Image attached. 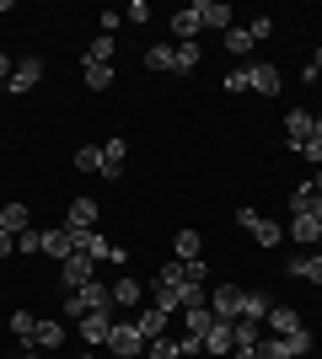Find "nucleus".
<instances>
[{
  "instance_id": "nucleus-1",
  "label": "nucleus",
  "mask_w": 322,
  "mask_h": 359,
  "mask_svg": "<svg viewBox=\"0 0 322 359\" xmlns=\"http://www.w3.org/2000/svg\"><path fill=\"white\" fill-rule=\"evenodd\" d=\"M86 311H113V285H102V279H92L86 290H76V295H65V316H86Z\"/></svg>"
},
{
  "instance_id": "nucleus-2",
  "label": "nucleus",
  "mask_w": 322,
  "mask_h": 359,
  "mask_svg": "<svg viewBox=\"0 0 322 359\" xmlns=\"http://www.w3.org/2000/svg\"><path fill=\"white\" fill-rule=\"evenodd\" d=\"M92 279H97V263H92L86 252H70V257L60 263V290H65V295H76V290H86Z\"/></svg>"
},
{
  "instance_id": "nucleus-3",
  "label": "nucleus",
  "mask_w": 322,
  "mask_h": 359,
  "mask_svg": "<svg viewBox=\"0 0 322 359\" xmlns=\"http://www.w3.org/2000/svg\"><path fill=\"white\" fill-rule=\"evenodd\" d=\"M236 225H242V231H253V241H258V247H279V241H285V225H274V220H263L258 210H236Z\"/></svg>"
},
{
  "instance_id": "nucleus-4",
  "label": "nucleus",
  "mask_w": 322,
  "mask_h": 359,
  "mask_svg": "<svg viewBox=\"0 0 322 359\" xmlns=\"http://www.w3.org/2000/svg\"><path fill=\"white\" fill-rule=\"evenodd\" d=\"M231 348H236V322L215 316V322H210V332H204V359H226Z\"/></svg>"
},
{
  "instance_id": "nucleus-5",
  "label": "nucleus",
  "mask_w": 322,
  "mask_h": 359,
  "mask_svg": "<svg viewBox=\"0 0 322 359\" xmlns=\"http://www.w3.org/2000/svg\"><path fill=\"white\" fill-rule=\"evenodd\" d=\"M107 348L119 359H140L145 354V338L135 332V322H113V332H107Z\"/></svg>"
},
{
  "instance_id": "nucleus-6",
  "label": "nucleus",
  "mask_w": 322,
  "mask_h": 359,
  "mask_svg": "<svg viewBox=\"0 0 322 359\" xmlns=\"http://www.w3.org/2000/svg\"><path fill=\"white\" fill-rule=\"evenodd\" d=\"M167 27H172V38H177V43H199V32H204L199 6H177V11L167 16Z\"/></svg>"
},
{
  "instance_id": "nucleus-7",
  "label": "nucleus",
  "mask_w": 322,
  "mask_h": 359,
  "mask_svg": "<svg viewBox=\"0 0 322 359\" xmlns=\"http://www.w3.org/2000/svg\"><path fill=\"white\" fill-rule=\"evenodd\" d=\"M279 86H285V75H279V65H247V91H258V97H279Z\"/></svg>"
},
{
  "instance_id": "nucleus-8",
  "label": "nucleus",
  "mask_w": 322,
  "mask_h": 359,
  "mask_svg": "<svg viewBox=\"0 0 322 359\" xmlns=\"http://www.w3.org/2000/svg\"><path fill=\"white\" fill-rule=\"evenodd\" d=\"M242 295H247L242 285H215L210 290V311L226 316V322H236V316H242Z\"/></svg>"
},
{
  "instance_id": "nucleus-9",
  "label": "nucleus",
  "mask_w": 322,
  "mask_h": 359,
  "mask_svg": "<svg viewBox=\"0 0 322 359\" xmlns=\"http://www.w3.org/2000/svg\"><path fill=\"white\" fill-rule=\"evenodd\" d=\"M76 327H81V344L97 348V344H107V332H113V311H86Z\"/></svg>"
},
{
  "instance_id": "nucleus-10",
  "label": "nucleus",
  "mask_w": 322,
  "mask_h": 359,
  "mask_svg": "<svg viewBox=\"0 0 322 359\" xmlns=\"http://www.w3.org/2000/svg\"><path fill=\"white\" fill-rule=\"evenodd\" d=\"M145 295H151V306H156V311H167V316H177V311H183V290H177V285H167V279H151V285H145Z\"/></svg>"
},
{
  "instance_id": "nucleus-11",
  "label": "nucleus",
  "mask_w": 322,
  "mask_h": 359,
  "mask_svg": "<svg viewBox=\"0 0 322 359\" xmlns=\"http://www.w3.org/2000/svg\"><path fill=\"white\" fill-rule=\"evenodd\" d=\"M65 231H97V198H70Z\"/></svg>"
},
{
  "instance_id": "nucleus-12",
  "label": "nucleus",
  "mask_w": 322,
  "mask_h": 359,
  "mask_svg": "<svg viewBox=\"0 0 322 359\" xmlns=\"http://www.w3.org/2000/svg\"><path fill=\"white\" fill-rule=\"evenodd\" d=\"M140 300H145V285L129 279V273H119V285H113V306H119V311H140Z\"/></svg>"
},
{
  "instance_id": "nucleus-13",
  "label": "nucleus",
  "mask_w": 322,
  "mask_h": 359,
  "mask_svg": "<svg viewBox=\"0 0 322 359\" xmlns=\"http://www.w3.org/2000/svg\"><path fill=\"white\" fill-rule=\"evenodd\" d=\"M194 6H199V22H204V27H215V32L236 27V22H231V6H226V0H194Z\"/></svg>"
},
{
  "instance_id": "nucleus-14",
  "label": "nucleus",
  "mask_w": 322,
  "mask_h": 359,
  "mask_svg": "<svg viewBox=\"0 0 322 359\" xmlns=\"http://www.w3.org/2000/svg\"><path fill=\"white\" fill-rule=\"evenodd\" d=\"M43 81V60H16V70H11V86L6 91H32Z\"/></svg>"
},
{
  "instance_id": "nucleus-15",
  "label": "nucleus",
  "mask_w": 322,
  "mask_h": 359,
  "mask_svg": "<svg viewBox=\"0 0 322 359\" xmlns=\"http://www.w3.org/2000/svg\"><path fill=\"white\" fill-rule=\"evenodd\" d=\"M263 322H269V332H274V338H285V332H295V327H307V322H301V311H290V306H269V316H263Z\"/></svg>"
},
{
  "instance_id": "nucleus-16",
  "label": "nucleus",
  "mask_w": 322,
  "mask_h": 359,
  "mask_svg": "<svg viewBox=\"0 0 322 359\" xmlns=\"http://www.w3.org/2000/svg\"><path fill=\"white\" fill-rule=\"evenodd\" d=\"M60 344H65V322L38 316V327H32V348H60Z\"/></svg>"
},
{
  "instance_id": "nucleus-17",
  "label": "nucleus",
  "mask_w": 322,
  "mask_h": 359,
  "mask_svg": "<svg viewBox=\"0 0 322 359\" xmlns=\"http://www.w3.org/2000/svg\"><path fill=\"white\" fill-rule=\"evenodd\" d=\"M0 231H11V236L32 231V210L27 204H0Z\"/></svg>"
},
{
  "instance_id": "nucleus-18",
  "label": "nucleus",
  "mask_w": 322,
  "mask_h": 359,
  "mask_svg": "<svg viewBox=\"0 0 322 359\" xmlns=\"http://www.w3.org/2000/svg\"><path fill=\"white\" fill-rule=\"evenodd\" d=\"M285 140H290V150H295V145H307V140H311V113L290 107V113H285Z\"/></svg>"
},
{
  "instance_id": "nucleus-19",
  "label": "nucleus",
  "mask_w": 322,
  "mask_h": 359,
  "mask_svg": "<svg viewBox=\"0 0 322 359\" xmlns=\"http://www.w3.org/2000/svg\"><path fill=\"white\" fill-rule=\"evenodd\" d=\"M161 327H167V311H156V306H145V311H135V332L151 344V338H161Z\"/></svg>"
},
{
  "instance_id": "nucleus-20",
  "label": "nucleus",
  "mask_w": 322,
  "mask_h": 359,
  "mask_svg": "<svg viewBox=\"0 0 322 359\" xmlns=\"http://www.w3.org/2000/svg\"><path fill=\"white\" fill-rule=\"evenodd\" d=\"M199 60H204V48H199V43H172V75L199 70Z\"/></svg>"
},
{
  "instance_id": "nucleus-21",
  "label": "nucleus",
  "mask_w": 322,
  "mask_h": 359,
  "mask_svg": "<svg viewBox=\"0 0 322 359\" xmlns=\"http://www.w3.org/2000/svg\"><path fill=\"white\" fill-rule=\"evenodd\" d=\"M76 252V241H70V231H43V257H54V263H65V257Z\"/></svg>"
},
{
  "instance_id": "nucleus-22",
  "label": "nucleus",
  "mask_w": 322,
  "mask_h": 359,
  "mask_svg": "<svg viewBox=\"0 0 322 359\" xmlns=\"http://www.w3.org/2000/svg\"><path fill=\"white\" fill-rule=\"evenodd\" d=\"M295 279H307V285H322V252H307V257H290V269Z\"/></svg>"
},
{
  "instance_id": "nucleus-23",
  "label": "nucleus",
  "mask_w": 322,
  "mask_h": 359,
  "mask_svg": "<svg viewBox=\"0 0 322 359\" xmlns=\"http://www.w3.org/2000/svg\"><path fill=\"white\" fill-rule=\"evenodd\" d=\"M123 161H129V145H123V140H107L102 145V177H119Z\"/></svg>"
},
{
  "instance_id": "nucleus-24",
  "label": "nucleus",
  "mask_w": 322,
  "mask_h": 359,
  "mask_svg": "<svg viewBox=\"0 0 322 359\" xmlns=\"http://www.w3.org/2000/svg\"><path fill=\"white\" fill-rule=\"evenodd\" d=\"M172 252L183 257V263H194V257H204V236L199 231H177V236H172Z\"/></svg>"
},
{
  "instance_id": "nucleus-25",
  "label": "nucleus",
  "mask_w": 322,
  "mask_h": 359,
  "mask_svg": "<svg viewBox=\"0 0 322 359\" xmlns=\"http://www.w3.org/2000/svg\"><path fill=\"white\" fill-rule=\"evenodd\" d=\"M269 306H274V300L263 295V290H247V295H242V316H236V322H263Z\"/></svg>"
},
{
  "instance_id": "nucleus-26",
  "label": "nucleus",
  "mask_w": 322,
  "mask_h": 359,
  "mask_svg": "<svg viewBox=\"0 0 322 359\" xmlns=\"http://www.w3.org/2000/svg\"><path fill=\"white\" fill-rule=\"evenodd\" d=\"M113 54H119V38H107V32H97L86 43V65H113Z\"/></svg>"
},
{
  "instance_id": "nucleus-27",
  "label": "nucleus",
  "mask_w": 322,
  "mask_h": 359,
  "mask_svg": "<svg viewBox=\"0 0 322 359\" xmlns=\"http://www.w3.org/2000/svg\"><path fill=\"white\" fill-rule=\"evenodd\" d=\"M317 236H322V225L311 220L307 210H301V215L290 220V241H301V247H317Z\"/></svg>"
},
{
  "instance_id": "nucleus-28",
  "label": "nucleus",
  "mask_w": 322,
  "mask_h": 359,
  "mask_svg": "<svg viewBox=\"0 0 322 359\" xmlns=\"http://www.w3.org/2000/svg\"><path fill=\"white\" fill-rule=\"evenodd\" d=\"M177 316H183V338H204V332H210V322H215V311H210V306H194V311H177Z\"/></svg>"
},
{
  "instance_id": "nucleus-29",
  "label": "nucleus",
  "mask_w": 322,
  "mask_h": 359,
  "mask_svg": "<svg viewBox=\"0 0 322 359\" xmlns=\"http://www.w3.org/2000/svg\"><path fill=\"white\" fill-rule=\"evenodd\" d=\"M220 43H226V54H247V48H253V32H247V27H226V32H220Z\"/></svg>"
},
{
  "instance_id": "nucleus-30",
  "label": "nucleus",
  "mask_w": 322,
  "mask_h": 359,
  "mask_svg": "<svg viewBox=\"0 0 322 359\" xmlns=\"http://www.w3.org/2000/svg\"><path fill=\"white\" fill-rule=\"evenodd\" d=\"M145 359H183V348H177L167 332H161V338H151V344H145Z\"/></svg>"
},
{
  "instance_id": "nucleus-31",
  "label": "nucleus",
  "mask_w": 322,
  "mask_h": 359,
  "mask_svg": "<svg viewBox=\"0 0 322 359\" xmlns=\"http://www.w3.org/2000/svg\"><path fill=\"white\" fill-rule=\"evenodd\" d=\"M76 172H102V145H81L76 150Z\"/></svg>"
},
{
  "instance_id": "nucleus-32",
  "label": "nucleus",
  "mask_w": 322,
  "mask_h": 359,
  "mask_svg": "<svg viewBox=\"0 0 322 359\" xmlns=\"http://www.w3.org/2000/svg\"><path fill=\"white\" fill-rule=\"evenodd\" d=\"M145 70H172V43H151L145 48Z\"/></svg>"
},
{
  "instance_id": "nucleus-33",
  "label": "nucleus",
  "mask_w": 322,
  "mask_h": 359,
  "mask_svg": "<svg viewBox=\"0 0 322 359\" xmlns=\"http://www.w3.org/2000/svg\"><path fill=\"white\" fill-rule=\"evenodd\" d=\"M113 86V65H86V91H107Z\"/></svg>"
},
{
  "instance_id": "nucleus-34",
  "label": "nucleus",
  "mask_w": 322,
  "mask_h": 359,
  "mask_svg": "<svg viewBox=\"0 0 322 359\" xmlns=\"http://www.w3.org/2000/svg\"><path fill=\"white\" fill-rule=\"evenodd\" d=\"M32 327H38V316H32V311H11V332H16L27 348H32Z\"/></svg>"
},
{
  "instance_id": "nucleus-35",
  "label": "nucleus",
  "mask_w": 322,
  "mask_h": 359,
  "mask_svg": "<svg viewBox=\"0 0 322 359\" xmlns=\"http://www.w3.org/2000/svg\"><path fill=\"white\" fill-rule=\"evenodd\" d=\"M285 348H290V359L311 354V332H307V327H295V332H285Z\"/></svg>"
},
{
  "instance_id": "nucleus-36",
  "label": "nucleus",
  "mask_w": 322,
  "mask_h": 359,
  "mask_svg": "<svg viewBox=\"0 0 322 359\" xmlns=\"http://www.w3.org/2000/svg\"><path fill=\"white\" fill-rule=\"evenodd\" d=\"M253 359H290V348H285V338H274V332H269V338L258 344V354H253Z\"/></svg>"
},
{
  "instance_id": "nucleus-37",
  "label": "nucleus",
  "mask_w": 322,
  "mask_h": 359,
  "mask_svg": "<svg viewBox=\"0 0 322 359\" xmlns=\"http://www.w3.org/2000/svg\"><path fill=\"white\" fill-rule=\"evenodd\" d=\"M311 198H317V188H311V182H295V188H290V210L301 215V210L311 204Z\"/></svg>"
},
{
  "instance_id": "nucleus-38",
  "label": "nucleus",
  "mask_w": 322,
  "mask_h": 359,
  "mask_svg": "<svg viewBox=\"0 0 322 359\" xmlns=\"http://www.w3.org/2000/svg\"><path fill=\"white\" fill-rule=\"evenodd\" d=\"M16 252H43V231H22V236H16Z\"/></svg>"
},
{
  "instance_id": "nucleus-39",
  "label": "nucleus",
  "mask_w": 322,
  "mask_h": 359,
  "mask_svg": "<svg viewBox=\"0 0 322 359\" xmlns=\"http://www.w3.org/2000/svg\"><path fill=\"white\" fill-rule=\"evenodd\" d=\"M247 32H253V43H263V38H274V22H269V16H253Z\"/></svg>"
},
{
  "instance_id": "nucleus-40",
  "label": "nucleus",
  "mask_w": 322,
  "mask_h": 359,
  "mask_svg": "<svg viewBox=\"0 0 322 359\" xmlns=\"http://www.w3.org/2000/svg\"><path fill=\"white\" fill-rule=\"evenodd\" d=\"M123 16H129L135 27H145V22H151V6H145V0H129V11H123Z\"/></svg>"
},
{
  "instance_id": "nucleus-41",
  "label": "nucleus",
  "mask_w": 322,
  "mask_h": 359,
  "mask_svg": "<svg viewBox=\"0 0 322 359\" xmlns=\"http://www.w3.org/2000/svg\"><path fill=\"white\" fill-rule=\"evenodd\" d=\"M226 91H247V70L236 65V70H226Z\"/></svg>"
},
{
  "instance_id": "nucleus-42",
  "label": "nucleus",
  "mask_w": 322,
  "mask_h": 359,
  "mask_svg": "<svg viewBox=\"0 0 322 359\" xmlns=\"http://www.w3.org/2000/svg\"><path fill=\"white\" fill-rule=\"evenodd\" d=\"M11 70H16V60H11V54H0V91L11 86Z\"/></svg>"
},
{
  "instance_id": "nucleus-43",
  "label": "nucleus",
  "mask_w": 322,
  "mask_h": 359,
  "mask_svg": "<svg viewBox=\"0 0 322 359\" xmlns=\"http://www.w3.org/2000/svg\"><path fill=\"white\" fill-rule=\"evenodd\" d=\"M97 27H102L107 38H113V32H119V11H102V16H97Z\"/></svg>"
},
{
  "instance_id": "nucleus-44",
  "label": "nucleus",
  "mask_w": 322,
  "mask_h": 359,
  "mask_svg": "<svg viewBox=\"0 0 322 359\" xmlns=\"http://www.w3.org/2000/svg\"><path fill=\"white\" fill-rule=\"evenodd\" d=\"M16 252V236H11V231H0V257H11Z\"/></svg>"
},
{
  "instance_id": "nucleus-45",
  "label": "nucleus",
  "mask_w": 322,
  "mask_h": 359,
  "mask_svg": "<svg viewBox=\"0 0 322 359\" xmlns=\"http://www.w3.org/2000/svg\"><path fill=\"white\" fill-rule=\"evenodd\" d=\"M307 65H311V70H317V75H322V48H317V54H311V60H307Z\"/></svg>"
},
{
  "instance_id": "nucleus-46",
  "label": "nucleus",
  "mask_w": 322,
  "mask_h": 359,
  "mask_svg": "<svg viewBox=\"0 0 322 359\" xmlns=\"http://www.w3.org/2000/svg\"><path fill=\"white\" fill-rule=\"evenodd\" d=\"M81 359H97V354H92V348H86V354H81Z\"/></svg>"
},
{
  "instance_id": "nucleus-47",
  "label": "nucleus",
  "mask_w": 322,
  "mask_h": 359,
  "mask_svg": "<svg viewBox=\"0 0 322 359\" xmlns=\"http://www.w3.org/2000/svg\"><path fill=\"white\" fill-rule=\"evenodd\" d=\"M22 359H38V354H32V348H27V354H22Z\"/></svg>"
},
{
  "instance_id": "nucleus-48",
  "label": "nucleus",
  "mask_w": 322,
  "mask_h": 359,
  "mask_svg": "<svg viewBox=\"0 0 322 359\" xmlns=\"http://www.w3.org/2000/svg\"><path fill=\"white\" fill-rule=\"evenodd\" d=\"M317 252H322V236H317Z\"/></svg>"
}]
</instances>
